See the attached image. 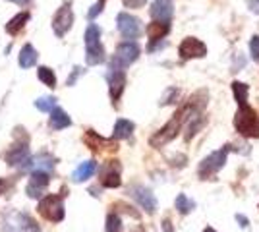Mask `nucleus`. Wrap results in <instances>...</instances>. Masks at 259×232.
<instances>
[{
	"label": "nucleus",
	"instance_id": "1",
	"mask_svg": "<svg viewBox=\"0 0 259 232\" xmlns=\"http://www.w3.org/2000/svg\"><path fill=\"white\" fill-rule=\"evenodd\" d=\"M201 107H203V103L201 105H197L195 103V99L192 101L190 99V103L184 107L182 111L178 112L176 116H174L172 120L168 122L164 128H161L159 132L153 135L151 140H149V144H151V147H162L164 144H168V142H172L174 137L178 135V132L182 130V126H184V122L186 120H190L194 114H197V112L201 111Z\"/></svg>",
	"mask_w": 259,
	"mask_h": 232
},
{
	"label": "nucleus",
	"instance_id": "23",
	"mask_svg": "<svg viewBox=\"0 0 259 232\" xmlns=\"http://www.w3.org/2000/svg\"><path fill=\"white\" fill-rule=\"evenodd\" d=\"M134 122L130 120H124V118H120V120H116V124H114V137L116 140H128L130 135H132V132H134Z\"/></svg>",
	"mask_w": 259,
	"mask_h": 232
},
{
	"label": "nucleus",
	"instance_id": "25",
	"mask_svg": "<svg viewBox=\"0 0 259 232\" xmlns=\"http://www.w3.org/2000/svg\"><path fill=\"white\" fill-rule=\"evenodd\" d=\"M232 91H234V97H236L238 105H246V103H248L249 89H248L246 83H242V81H234V83H232Z\"/></svg>",
	"mask_w": 259,
	"mask_h": 232
},
{
	"label": "nucleus",
	"instance_id": "8",
	"mask_svg": "<svg viewBox=\"0 0 259 232\" xmlns=\"http://www.w3.org/2000/svg\"><path fill=\"white\" fill-rule=\"evenodd\" d=\"M72 23H74V12L70 8V2H66L64 6L56 12L53 18L54 35H56V37H64V35L70 31Z\"/></svg>",
	"mask_w": 259,
	"mask_h": 232
},
{
	"label": "nucleus",
	"instance_id": "38",
	"mask_svg": "<svg viewBox=\"0 0 259 232\" xmlns=\"http://www.w3.org/2000/svg\"><path fill=\"white\" fill-rule=\"evenodd\" d=\"M203 232H217V230H215V228H211V226H207V228Z\"/></svg>",
	"mask_w": 259,
	"mask_h": 232
},
{
	"label": "nucleus",
	"instance_id": "39",
	"mask_svg": "<svg viewBox=\"0 0 259 232\" xmlns=\"http://www.w3.org/2000/svg\"><path fill=\"white\" fill-rule=\"evenodd\" d=\"M0 190H2V182H0Z\"/></svg>",
	"mask_w": 259,
	"mask_h": 232
},
{
	"label": "nucleus",
	"instance_id": "28",
	"mask_svg": "<svg viewBox=\"0 0 259 232\" xmlns=\"http://www.w3.org/2000/svg\"><path fill=\"white\" fill-rule=\"evenodd\" d=\"M35 107L41 112H51L56 107V99L54 97H41V99L35 101Z\"/></svg>",
	"mask_w": 259,
	"mask_h": 232
},
{
	"label": "nucleus",
	"instance_id": "2",
	"mask_svg": "<svg viewBox=\"0 0 259 232\" xmlns=\"http://www.w3.org/2000/svg\"><path fill=\"white\" fill-rule=\"evenodd\" d=\"M105 47L101 44V29L95 23H89L85 31V60L89 66H97L105 62Z\"/></svg>",
	"mask_w": 259,
	"mask_h": 232
},
{
	"label": "nucleus",
	"instance_id": "18",
	"mask_svg": "<svg viewBox=\"0 0 259 232\" xmlns=\"http://www.w3.org/2000/svg\"><path fill=\"white\" fill-rule=\"evenodd\" d=\"M101 182L105 188H118L120 186V166L116 165V161L107 165L103 176H101Z\"/></svg>",
	"mask_w": 259,
	"mask_h": 232
},
{
	"label": "nucleus",
	"instance_id": "3",
	"mask_svg": "<svg viewBox=\"0 0 259 232\" xmlns=\"http://www.w3.org/2000/svg\"><path fill=\"white\" fill-rule=\"evenodd\" d=\"M234 126L244 137H259V114L251 107H248V103L240 105L234 118Z\"/></svg>",
	"mask_w": 259,
	"mask_h": 232
},
{
	"label": "nucleus",
	"instance_id": "33",
	"mask_svg": "<svg viewBox=\"0 0 259 232\" xmlns=\"http://www.w3.org/2000/svg\"><path fill=\"white\" fill-rule=\"evenodd\" d=\"M126 8H141L145 4V0H122Z\"/></svg>",
	"mask_w": 259,
	"mask_h": 232
},
{
	"label": "nucleus",
	"instance_id": "9",
	"mask_svg": "<svg viewBox=\"0 0 259 232\" xmlns=\"http://www.w3.org/2000/svg\"><path fill=\"white\" fill-rule=\"evenodd\" d=\"M116 23H118V31L124 39H138L141 35V22L136 16H130L126 12H122L116 18Z\"/></svg>",
	"mask_w": 259,
	"mask_h": 232
},
{
	"label": "nucleus",
	"instance_id": "20",
	"mask_svg": "<svg viewBox=\"0 0 259 232\" xmlns=\"http://www.w3.org/2000/svg\"><path fill=\"white\" fill-rule=\"evenodd\" d=\"M29 22V12H20L18 16H14L10 22L6 23V33L18 35L25 27V23Z\"/></svg>",
	"mask_w": 259,
	"mask_h": 232
},
{
	"label": "nucleus",
	"instance_id": "4",
	"mask_svg": "<svg viewBox=\"0 0 259 232\" xmlns=\"http://www.w3.org/2000/svg\"><path fill=\"white\" fill-rule=\"evenodd\" d=\"M2 230L4 232H39V224L33 221L29 215H25V213L10 211V213L4 215Z\"/></svg>",
	"mask_w": 259,
	"mask_h": 232
},
{
	"label": "nucleus",
	"instance_id": "15",
	"mask_svg": "<svg viewBox=\"0 0 259 232\" xmlns=\"http://www.w3.org/2000/svg\"><path fill=\"white\" fill-rule=\"evenodd\" d=\"M29 149H27V144L23 145H16L12 151H8L6 155V163L10 166H20L23 170V166L27 165V161H29Z\"/></svg>",
	"mask_w": 259,
	"mask_h": 232
},
{
	"label": "nucleus",
	"instance_id": "5",
	"mask_svg": "<svg viewBox=\"0 0 259 232\" xmlns=\"http://www.w3.org/2000/svg\"><path fill=\"white\" fill-rule=\"evenodd\" d=\"M138 58H140V47L134 43V41H126V43L118 44L116 55L112 56V60H110V68L124 70L130 64H134Z\"/></svg>",
	"mask_w": 259,
	"mask_h": 232
},
{
	"label": "nucleus",
	"instance_id": "21",
	"mask_svg": "<svg viewBox=\"0 0 259 232\" xmlns=\"http://www.w3.org/2000/svg\"><path fill=\"white\" fill-rule=\"evenodd\" d=\"M170 31V27H168V23H162V22H153L147 25V35H149V39H151V43L155 41H161L166 37V33Z\"/></svg>",
	"mask_w": 259,
	"mask_h": 232
},
{
	"label": "nucleus",
	"instance_id": "17",
	"mask_svg": "<svg viewBox=\"0 0 259 232\" xmlns=\"http://www.w3.org/2000/svg\"><path fill=\"white\" fill-rule=\"evenodd\" d=\"M85 144L93 149V151H116V144L114 142H110V140H103L101 135L93 132V130H89L85 135Z\"/></svg>",
	"mask_w": 259,
	"mask_h": 232
},
{
	"label": "nucleus",
	"instance_id": "19",
	"mask_svg": "<svg viewBox=\"0 0 259 232\" xmlns=\"http://www.w3.org/2000/svg\"><path fill=\"white\" fill-rule=\"evenodd\" d=\"M70 124H72L70 116L60 107H54L53 111H51V128H54V130H64Z\"/></svg>",
	"mask_w": 259,
	"mask_h": 232
},
{
	"label": "nucleus",
	"instance_id": "12",
	"mask_svg": "<svg viewBox=\"0 0 259 232\" xmlns=\"http://www.w3.org/2000/svg\"><path fill=\"white\" fill-rule=\"evenodd\" d=\"M51 178H49V172H41V170H35L31 174V180L27 184V196L29 198H41L43 196L45 188L49 186Z\"/></svg>",
	"mask_w": 259,
	"mask_h": 232
},
{
	"label": "nucleus",
	"instance_id": "11",
	"mask_svg": "<svg viewBox=\"0 0 259 232\" xmlns=\"http://www.w3.org/2000/svg\"><path fill=\"white\" fill-rule=\"evenodd\" d=\"M124 85H126V74H124V70L110 68V72H108V87H110V97H112L114 103L120 99V95L124 91Z\"/></svg>",
	"mask_w": 259,
	"mask_h": 232
},
{
	"label": "nucleus",
	"instance_id": "7",
	"mask_svg": "<svg viewBox=\"0 0 259 232\" xmlns=\"http://www.w3.org/2000/svg\"><path fill=\"white\" fill-rule=\"evenodd\" d=\"M39 213L43 215L47 221L60 222L64 219V201L62 196H47L39 203Z\"/></svg>",
	"mask_w": 259,
	"mask_h": 232
},
{
	"label": "nucleus",
	"instance_id": "37",
	"mask_svg": "<svg viewBox=\"0 0 259 232\" xmlns=\"http://www.w3.org/2000/svg\"><path fill=\"white\" fill-rule=\"evenodd\" d=\"M10 2H16V4H27L29 0H10Z\"/></svg>",
	"mask_w": 259,
	"mask_h": 232
},
{
	"label": "nucleus",
	"instance_id": "34",
	"mask_svg": "<svg viewBox=\"0 0 259 232\" xmlns=\"http://www.w3.org/2000/svg\"><path fill=\"white\" fill-rule=\"evenodd\" d=\"M248 6H249V10L253 12V14H259V0H249Z\"/></svg>",
	"mask_w": 259,
	"mask_h": 232
},
{
	"label": "nucleus",
	"instance_id": "24",
	"mask_svg": "<svg viewBox=\"0 0 259 232\" xmlns=\"http://www.w3.org/2000/svg\"><path fill=\"white\" fill-rule=\"evenodd\" d=\"M37 64V51L31 44H25L20 51V66L22 68H31Z\"/></svg>",
	"mask_w": 259,
	"mask_h": 232
},
{
	"label": "nucleus",
	"instance_id": "31",
	"mask_svg": "<svg viewBox=\"0 0 259 232\" xmlns=\"http://www.w3.org/2000/svg\"><path fill=\"white\" fill-rule=\"evenodd\" d=\"M103 6H105V0H99L97 4H95V6L91 8V10L87 12V18H89V20H95L99 14L103 12Z\"/></svg>",
	"mask_w": 259,
	"mask_h": 232
},
{
	"label": "nucleus",
	"instance_id": "14",
	"mask_svg": "<svg viewBox=\"0 0 259 232\" xmlns=\"http://www.w3.org/2000/svg\"><path fill=\"white\" fill-rule=\"evenodd\" d=\"M172 0H155L151 6V16L155 22L170 23L172 18Z\"/></svg>",
	"mask_w": 259,
	"mask_h": 232
},
{
	"label": "nucleus",
	"instance_id": "13",
	"mask_svg": "<svg viewBox=\"0 0 259 232\" xmlns=\"http://www.w3.org/2000/svg\"><path fill=\"white\" fill-rule=\"evenodd\" d=\"M132 196H134V199H136L147 213H155V209H157V199H155V196H153V192L149 188L136 186V188H132Z\"/></svg>",
	"mask_w": 259,
	"mask_h": 232
},
{
	"label": "nucleus",
	"instance_id": "32",
	"mask_svg": "<svg viewBox=\"0 0 259 232\" xmlns=\"http://www.w3.org/2000/svg\"><path fill=\"white\" fill-rule=\"evenodd\" d=\"M81 74H83V70H81V68H74L72 76L68 77V81H66V83H68V85H74V83H76V79H77L79 76H81Z\"/></svg>",
	"mask_w": 259,
	"mask_h": 232
},
{
	"label": "nucleus",
	"instance_id": "35",
	"mask_svg": "<svg viewBox=\"0 0 259 232\" xmlns=\"http://www.w3.org/2000/svg\"><path fill=\"white\" fill-rule=\"evenodd\" d=\"M236 221L240 222V226H242V228H246V226H248V219H246L244 215H236Z\"/></svg>",
	"mask_w": 259,
	"mask_h": 232
},
{
	"label": "nucleus",
	"instance_id": "27",
	"mask_svg": "<svg viewBox=\"0 0 259 232\" xmlns=\"http://www.w3.org/2000/svg\"><path fill=\"white\" fill-rule=\"evenodd\" d=\"M39 79L43 81L45 85H49V87H56V76H54V72L51 70V68L47 66H41L39 68Z\"/></svg>",
	"mask_w": 259,
	"mask_h": 232
},
{
	"label": "nucleus",
	"instance_id": "30",
	"mask_svg": "<svg viewBox=\"0 0 259 232\" xmlns=\"http://www.w3.org/2000/svg\"><path fill=\"white\" fill-rule=\"evenodd\" d=\"M249 53H251V58L253 60H259V37H251V41H249Z\"/></svg>",
	"mask_w": 259,
	"mask_h": 232
},
{
	"label": "nucleus",
	"instance_id": "26",
	"mask_svg": "<svg viewBox=\"0 0 259 232\" xmlns=\"http://www.w3.org/2000/svg\"><path fill=\"white\" fill-rule=\"evenodd\" d=\"M194 207H195V203L192 201V199H188L186 194H180V196L176 198V209H178V213L188 215L190 211H194Z\"/></svg>",
	"mask_w": 259,
	"mask_h": 232
},
{
	"label": "nucleus",
	"instance_id": "40",
	"mask_svg": "<svg viewBox=\"0 0 259 232\" xmlns=\"http://www.w3.org/2000/svg\"><path fill=\"white\" fill-rule=\"evenodd\" d=\"M138 232H143V230H138Z\"/></svg>",
	"mask_w": 259,
	"mask_h": 232
},
{
	"label": "nucleus",
	"instance_id": "29",
	"mask_svg": "<svg viewBox=\"0 0 259 232\" xmlns=\"http://www.w3.org/2000/svg\"><path fill=\"white\" fill-rule=\"evenodd\" d=\"M107 232H122V221L116 213H110L107 217Z\"/></svg>",
	"mask_w": 259,
	"mask_h": 232
},
{
	"label": "nucleus",
	"instance_id": "16",
	"mask_svg": "<svg viewBox=\"0 0 259 232\" xmlns=\"http://www.w3.org/2000/svg\"><path fill=\"white\" fill-rule=\"evenodd\" d=\"M54 168V159L51 155H37V157H29L27 165L23 166V170H41V172H51Z\"/></svg>",
	"mask_w": 259,
	"mask_h": 232
},
{
	"label": "nucleus",
	"instance_id": "22",
	"mask_svg": "<svg viewBox=\"0 0 259 232\" xmlns=\"http://www.w3.org/2000/svg\"><path fill=\"white\" fill-rule=\"evenodd\" d=\"M95 170H97V163H95V161H85V163H81V165L76 168L74 180H76V182H85L87 178H91L95 174Z\"/></svg>",
	"mask_w": 259,
	"mask_h": 232
},
{
	"label": "nucleus",
	"instance_id": "10",
	"mask_svg": "<svg viewBox=\"0 0 259 232\" xmlns=\"http://www.w3.org/2000/svg\"><path fill=\"white\" fill-rule=\"evenodd\" d=\"M178 53H180V58H184V60H190V58H201V56L207 55V47L201 43L199 39H195V37H188V39H184L182 43H180Z\"/></svg>",
	"mask_w": 259,
	"mask_h": 232
},
{
	"label": "nucleus",
	"instance_id": "36",
	"mask_svg": "<svg viewBox=\"0 0 259 232\" xmlns=\"http://www.w3.org/2000/svg\"><path fill=\"white\" fill-rule=\"evenodd\" d=\"M164 232H172V226H170V221H168V219L164 221Z\"/></svg>",
	"mask_w": 259,
	"mask_h": 232
},
{
	"label": "nucleus",
	"instance_id": "6",
	"mask_svg": "<svg viewBox=\"0 0 259 232\" xmlns=\"http://www.w3.org/2000/svg\"><path fill=\"white\" fill-rule=\"evenodd\" d=\"M230 151V145H225L223 149H219L215 153H211L209 157H205L203 161H201V165H199V176L207 180L209 176H213L215 172H219L225 163H227V155Z\"/></svg>",
	"mask_w": 259,
	"mask_h": 232
}]
</instances>
